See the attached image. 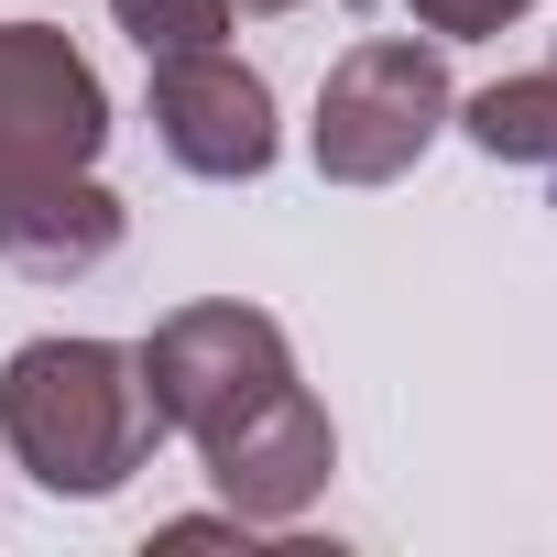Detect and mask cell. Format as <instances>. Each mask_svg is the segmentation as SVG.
<instances>
[{"label": "cell", "instance_id": "cell-1", "mask_svg": "<svg viewBox=\"0 0 557 557\" xmlns=\"http://www.w3.org/2000/svg\"><path fill=\"white\" fill-rule=\"evenodd\" d=\"M0 437L34 470V492L110 503L164 448V405L132 339H23L0 361Z\"/></svg>", "mask_w": 557, "mask_h": 557}, {"label": "cell", "instance_id": "cell-2", "mask_svg": "<svg viewBox=\"0 0 557 557\" xmlns=\"http://www.w3.org/2000/svg\"><path fill=\"white\" fill-rule=\"evenodd\" d=\"M459 88H448V55L416 45V34H372L329 66L318 88V121H307V153L329 186H394L426 164V143L448 132Z\"/></svg>", "mask_w": 557, "mask_h": 557}, {"label": "cell", "instance_id": "cell-3", "mask_svg": "<svg viewBox=\"0 0 557 557\" xmlns=\"http://www.w3.org/2000/svg\"><path fill=\"white\" fill-rule=\"evenodd\" d=\"M143 383H153V405H164V437H219L230 416H251L262 394L296 383V350H285V329H273L262 307L208 296V307L153 318Z\"/></svg>", "mask_w": 557, "mask_h": 557}, {"label": "cell", "instance_id": "cell-4", "mask_svg": "<svg viewBox=\"0 0 557 557\" xmlns=\"http://www.w3.org/2000/svg\"><path fill=\"white\" fill-rule=\"evenodd\" d=\"M110 143V88L66 45V23H0V186L88 175Z\"/></svg>", "mask_w": 557, "mask_h": 557}, {"label": "cell", "instance_id": "cell-5", "mask_svg": "<svg viewBox=\"0 0 557 557\" xmlns=\"http://www.w3.org/2000/svg\"><path fill=\"white\" fill-rule=\"evenodd\" d=\"M197 459H208V492H219L251 535H285V524L329 492L339 426H329V405H318L307 383H285V394H262L251 416H230L219 437H197Z\"/></svg>", "mask_w": 557, "mask_h": 557}, {"label": "cell", "instance_id": "cell-6", "mask_svg": "<svg viewBox=\"0 0 557 557\" xmlns=\"http://www.w3.org/2000/svg\"><path fill=\"white\" fill-rule=\"evenodd\" d=\"M153 143L208 175V186H251L273 164V88L262 66H240L230 45H197V55H153Z\"/></svg>", "mask_w": 557, "mask_h": 557}, {"label": "cell", "instance_id": "cell-7", "mask_svg": "<svg viewBox=\"0 0 557 557\" xmlns=\"http://www.w3.org/2000/svg\"><path fill=\"white\" fill-rule=\"evenodd\" d=\"M121 230H132V208L99 175H23V186H0V262L34 273V285L99 273L121 251Z\"/></svg>", "mask_w": 557, "mask_h": 557}, {"label": "cell", "instance_id": "cell-8", "mask_svg": "<svg viewBox=\"0 0 557 557\" xmlns=\"http://www.w3.org/2000/svg\"><path fill=\"white\" fill-rule=\"evenodd\" d=\"M492 164H535V175H557V66H535V77H492L481 99H459L448 110Z\"/></svg>", "mask_w": 557, "mask_h": 557}, {"label": "cell", "instance_id": "cell-9", "mask_svg": "<svg viewBox=\"0 0 557 557\" xmlns=\"http://www.w3.org/2000/svg\"><path fill=\"white\" fill-rule=\"evenodd\" d=\"M110 23L143 45V66L153 55H197V45H219L230 34V0H110Z\"/></svg>", "mask_w": 557, "mask_h": 557}, {"label": "cell", "instance_id": "cell-10", "mask_svg": "<svg viewBox=\"0 0 557 557\" xmlns=\"http://www.w3.org/2000/svg\"><path fill=\"white\" fill-rule=\"evenodd\" d=\"M405 12H416V34H437V45H481V34L524 23L535 0H405Z\"/></svg>", "mask_w": 557, "mask_h": 557}, {"label": "cell", "instance_id": "cell-11", "mask_svg": "<svg viewBox=\"0 0 557 557\" xmlns=\"http://www.w3.org/2000/svg\"><path fill=\"white\" fill-rule=\"evenodd\" d=\"M230 12H307V0H230Z\"/></svg>", "mask_w": 557, "mask_h": 557}]
</instances>
